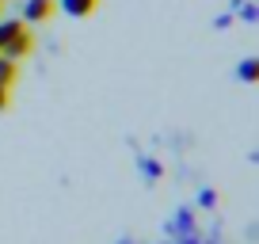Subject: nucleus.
I'll use <instances>...</instances> for the list:
<instances>
[{
    "instance_id": "obj_1",
    "label": "nucleus",
    "mask_w": 259,
    "mask_h": 244,
    "mask_svg": "<svg viewBox=\"0 0 259 244\" xmlns=\"http://www.w3.org/2000/svg\"><path fill=\"white\" fill-rule=\"evenodd\" d=\"M57 12V0H27L23 4V19H31V23H46V19H54Z\"/></svg>"
},
{
    "instance_id": "obj_3",
    "label": "nucleus",
    "mask_w": 259,
    "mask_h": 244,
    "mask_svg": "<svg viewBox=\"0 0 259 244\" xmlns=\"http://www.w3.org/2000/svg\"><path fill=\"white\" fill-rule=\"evenodd\" d=\"M99 8V0H61V12H69V16H92V12Z\"/></svg>"
},
{
    "instance_id": "obj_5",
    "label": "nucleus",
    "mask_w": 259,
    "mask_h": 244,
    "mask_svg": "<svg viewBox=\"0 0 259 244\" xmlns=\"http://www.w3.org/2000/svg\"><path fill=\"white\" fill-rule=\"evenodd\" d=\"M19 31H27V23H23V19H0V50L8 46V42L16 38Z\"/></svg>"
},
{
    "instance_id": "obj_4",
    "label": "nucleus",
    "mask_w": 259,
    "mask_h": 244,
    "mask_svg": "<svg viewBox=\"0 0 259 244\" xmlns=\"http://www.w3.org/2000/svg\"><path fill=\"white\" fill-rule=\"evenodd\" d=\"M16 80H19V61H12V57L0 54V88H12Z\"/></svg>"
},
{
    "instance_id": "obj_8",
    "label": "nucleus",
    "mask_w": 259,
    "mask_h": 244,
    "mask_svg": "<svg viewBox=\"0 0 259 244\" xmlns=\"http://www.w3.org/2000/svg\"><path fill=\"white\" fill-rule=\"evenodd\" d=\"M8 99H12V96H8V88H0V111H8Z\"/></svg>"
},
{
    "instance_id": "obj_6",
    "label": "nucleus",
    "mask_w": 259,
    "mask_h": 244,
    "mask_svg": "<svg viewBox=\"0 0 259 244\" xmlns=\"http://www.w3.org/2000/svg\"><path fill=\"white\" fill-rule=\"evenodd\" d=\"M255 76H259V61H255V57H248V61H244V65H240V80H255Z\"/></svg>"
},
{
    "instance_id": "obj_2",
    "label": "nucleus",
    "mask_w": 259,
    "mask_h": 244,
    "mask_svg": "<svg viewBox=\"0 0 259 244\" xmlns=\"http://www.w3.org/2000/svg\"><path fill=\"white\" fill-rule=\"evenodd\" d=\"M31 50H34V38H31V31H19L16 38L8 42V46L0 50V54H4V57H12V61H23V57L31 54Z\"/></svg>"
},
{
    "instance_id": "obj_7",
    "label": "nucleus",
    "mask_w": 259,
    "mask_h": 244,
    "mask_svg": "<svg viewBox=\"0 0 259 244\" xmlns=\"http://www.w3.org/2000/svg\"><path fill=\"white\" fill-rule=\"evenodd\" d=\"M145 176L156 179V176H160V164H156V160H145Z\"/></svg>"
}]
</instances>
